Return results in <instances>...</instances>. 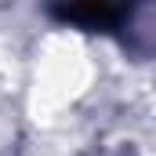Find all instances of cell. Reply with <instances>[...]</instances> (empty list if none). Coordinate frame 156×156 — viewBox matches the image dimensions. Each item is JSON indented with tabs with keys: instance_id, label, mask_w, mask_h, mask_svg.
Listing matches in <instances>:
<instances>
[{
	"instance_id": "cell-1",
	"label": "cell",
	"mask_w": 156,
	"mask_h": 156,
	"mask_svg": "<svg viewBox=\"0 0 156 156\" xmlns=\"http://www.w3.org/2000/svg\"><path fill=\"white\" fill-rule=\"evenodd\" d=\"M51 15L87 33H116L123 22H131V7L116 4H69V7H51Z\"/></svg>"
}]
</instances>
